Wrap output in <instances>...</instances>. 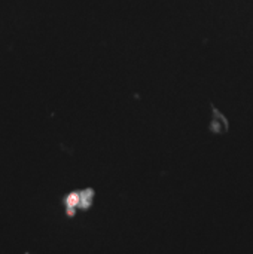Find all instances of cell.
Here are the masks:
<instances>
[{
	"label": "cell",
	"mask_w": 253,
	"mask_h": 254,
	"mask_svg": "<svg viewBox=\"0 0 253 254\" xmlns=\"http://www.w3.org/2000/svg\"><path fill=\"white\" fill-rule=\"evenodd\" d=\"M210 109H212V119L209 124V131L215 135H225L230 131L228 118L212 101H210Z\"/></svg>",
	"instance_id": "cell-2"
},
{
	"label": "cell",
	"mask_w": 253,
	"mask_h": 254,
	"mask_svg": "<svg viewBox=\"0 0 253 254\" xmlns=\"http://www.w3.org/2000/svg\"><path fill=\"white\" fill-rule=\"evenodd\" d=\"M95 199V189L94 188H85V189H78L70 193H67L63 198L66 214L69 217H73L78 210L88 211Z\"/></svg>",
	"instance_id": "cell-1"
}]
</instances>
